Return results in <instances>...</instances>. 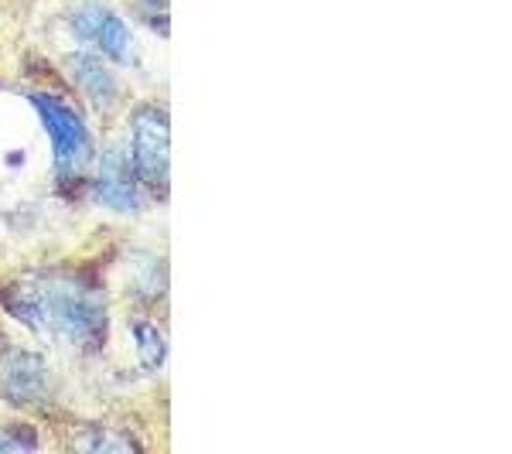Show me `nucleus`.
<instances>
[{
  "label": "nucleus",
  "instance_id": "obj_1",
  "mask_svg": "<svg viewBox=\"0 0 512 454\" xmlns=\"http://www.w3.org/2000/svg\"><path fill=\"white\" fill-rule=\"evenodd\" d=\"M4 304L41 338L69 352L89 356L106 342L103 294L76 274L24 277L11 291H4Z\"/></svg>",
  "mask_w": 512,
  "mask_h": 454
},
{
  "label": "nucleus",
  "instance_id": "obj_9",
  "mask_svg": "<svg viewBox=\"0 0 512 454\" xmlns=\"http://www.w3.org/2000/svg\"><path fill=\"white\" fill-rule=\"evenodd\" d=\"M79 451H134L137 441L134 437H123L120 431L117 434H106L103 427H93V431H86L76 441Z\"/></svg>",
  "mask_w": 512,
  "mask_h": 454
},
{
  "label": "nucleus",
  "instance_id": "obj_3",
  "mask_svg": "<svg viewBox=\"0 0 512 454\" xmlns=\"http://www.w3.org/2000/svg\"><path fill=\"white\" fill-rule=\"evenodd\" d=\"M134 175L144 192L164 198L168 192V164H171V140H168V113L158 103H144L134 113Z\"/></svg>",
  "mask_w": 512,
  "mask_h": 454
},
{
  "label": "nucleus",
  "instance_id": "obj_5",
  "mask_svg": "<svg viewBox=\"0 0 512 454\" xmlns=\"http://www.w3.org/2000/svg\"><path fill=\"white\" fill-rule=\"evenodd\" d=\"M72 31H76L79 41L99 48L106 59H113L117 65L134 62V38H130L127 24H123L106 4H82L79 11L72 14Z\"/></svg>",
  "mask_w": 512,
  "mask_h": 454
},
{
  "label": "nucleus",
  "instance_id": "obj_10",
  "mask_svg": "<svg viewBox=\"0 0 512 454\" xmlns=\"http://www.w3.org/2000/svg\"><path fill=\"white\" fill-rule=\"evenodd\" d=\"M35 448V434H28L24 427H0V451H24Z\"/></svg>",
  "mask_w": 512,
  "mask_h": 454
},
{
  "label": "nucleus",
  "instance_id": "obj_7",
  "mask_svg": "<svg viewBox=\"0 0 512 454\" xmlns=\"http://www.w3.org/2000/svg\"><path fill=\"white\" fill-rule=\"evenodd\" d=\"M65 69H69L72 82L82 89V96H89V103L96 110H113L120 103V82L96 59L93 52H72L65 55Z\"/></svg>",
  "mask_w": 512,
  "mask_h": 454
},
{
  "label": "nucleus",
  "instance_id": "obj_6",
  "mask_svg": "<svg viewBox=\"0 0 512 454\" xmlns=\"http://www.w3.org/2000/svg\"><path fill=\"white\" fill-rule=\"evenodd\" d=\"M96 202L113 212H137L140 205V181L134 175V164L120 147L103 154L96 175Z\"/></svg>",
  "mask_w": 512,
  "mask_h": 454
},
{
  "label": "nucleus",
  "instance_id": "obj_2",
  "mask_svg": "<svg viewBox=\"0 0 512 454\" xmlns=\"http://www.w3.org/2000/svg\"><path fill=\"white\" fill-rule=\"evenodd\" d=\"M31 106L38 110L41 127H45L48 140H52V158H55V171L59 178H79L82 171L93 161V137H89V127L82 123V117L72 110L69 103L45 93L31 96Z\"/></svg>",
  "mask_w": 512,
  "mask_h": 454
},
{
  "label": "nucleus",
  "instance_id": "obj_4",
  "mask_svg": "<svg viewBox=\"0 0 512 454\" xmlns=\"http://www.w3.org/2000/svg\"><path fill=\"white\" fill-rule=\"evenodd\" d=\"M0 396L14 407H48L52 400V373L38 352L7 342L0 349Z\"/></svg>",
  "mask_w": 512,
  "mask_h": 454
},
{
  "label": "nucleus",
  "instance_id": "obj_8",
  "mask_svg": "<svg viewBox=\"0 0 512 454\" xmlns=\"http://www.w3.org/2000/svg\"><path fill=\"white\" fill-rule=\"evenodd\" d=\"M130 332H134L140 362H144L147 369H158L161 362H164V338H161L158 328H154L151 321L137 318V321H130Z\"/></svg>",
  "mask_w": 512,
  "mask_h": 454
}]
</instances>
